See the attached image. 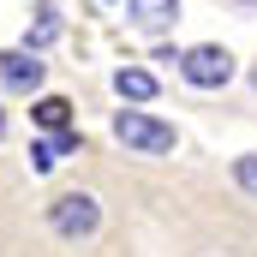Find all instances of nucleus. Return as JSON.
Listing matches in <instances>:
<instances>
[{"label":"nucleus","mask_w":257,"mask_h":257,"mask_svg":"<svg viewBox=\"0 0 257 257\" xmlns=\"http://www.w3.org/2000/svg\"><path fill=\"white\" fill-rule=\"evenodd\" d=\"M114 138L126 144L132 156H168V150L180 144L168 120H156V114H144V102H132V108H120V114H114Z\"/></svg>","instance_id":"nucleus-1"},{"label":"nucleus","mask_w":257,"mask_h":257,"mask_svg":"<svg viewBox=\"0 0 257 257\" xmlns=\"http://www.w3.org/2000/svg\"><path fill=\"white\" fill-rule=\"evenodd\" d=\"M48 227L60 233V239H96V227H102V203L90 192H60L48 203Z\"/></svg>","instance_id":"nucleus-2"},{"label":"nucleus","mask_w":257,"mask_h":257,"mask_svg":"<svg viewBox=\"0 0 257 257\" xmlns=\"http://www.w3.org/2000/svg\"><path fill=\"white\" fill-rule=\"evenodd\" d=\"M48 84V60L36 54V48H0V90H12V96H36Z\"/></svg>","instance_id":"nucleus-3"},{"label":"nucleus","mask_w":257,"mask_h":257,"mask_svg":"<svg viewBox=\"0 0 257 257\" xmlns=\"http://www.w3.org/2000/svg\"><path fill=\"white\" fill-rule=\"evenodd\" d=\"M180 72H186V84H197V90H221L233 78V54L221 42H203L192 54H180Z\"/></svg>","instance_id":"nucleus-4"},{"label":"nucleus","mask_w":257,"mask_h":257,"mask_svg":"<svg viewBox=\"0 0 257 257\" xmlns=\"http://www.w3.org/2000/svg\"><path fill=\"white\" fill-rule=\"evenodd\" d=\"M84 150V138H78V126H60V132H42L36 144H30V174H54L66 156H78Z\"/></svg>","instance_id":"nucleus-5"},{"label":"nucleus","mask_w":257,"mask_h":257,"mask_svg":"<svg viewBox=\"0 0 257 257\" xmlns=\"http://www.w3.org/2000/svg\"><path fill=\"white\" fill-rule=\"evenodd\" d=\"M60 30H66L60 6H54V0H42V6H36V18L24 24V48H36V54H42V48H54V42H60Z\"/></svg>","instance_id":"nucleus-6"},{"label":"nucleus","mask_w":257,"mask_h":257,"mask_svg":"<svg viewBox=\"0 0 257 257\" xmlns=\"http://www.w3.org/2000/svg\"><path fill=\"white\" fill-rule=\"evenodd\" d=\"M156 90H162V84H156L150 66H120V72H114V96H120V102H156Z\"/></svg>","instance_id":"nucleus-7"},{"label":"nucleus","mask_w":257,"mask_h":257,"mask_svg":"<svg viewBox=\"0 0 257 257\" xmlns=\"http://www.w3.org/2000/svg\"><path fill=\"white\" fill-rule=\"evenodd\" d=\"M126 12L138 30H168L180 18V0H126Z\"/></svg>","instance_id":"nucleus-8"},{"label":"nucleus","mask_w":257,"mask_h":257,"mask_svg":"<svg viewBox=\"0 0 257 257\" xmlns=\"http://www.w3.org/2000/svg\"><path fill=\"white\" fill-rule=\"evenodd\" d=\"M30 120H36L42 132H60V126H72V102H66V96H42V90H36Z\"/></svg>","instance_id":"nucleus-9"},{"label":"nucleus","mask_w":257,"mask_h":257,"mask_svg":"<svg viewBox=\"0 0 257 257\" xmlns=\"http://www.w3.org/2000/svg\"><path fill=\"white\" fill-rule=\"evenodd\" d=\"M233 186L257 197V156H239V162H233Z\"/></svg>","instance_id":"nucleus-10"},{"label":"nucleus","mask_w":257,"mask_h":257,"mask_svg":"<svg viewBox=\"0 0 257 257\" xmlns=\"http://www.w3.org/2000/svg\"><path fill=\"white\" fill-rule=\"evenodd\" d=\"M0 144H6V108H0Z\"/></svg>","instance_id":"nucleus-11"},{"label":"nucleus","mask_w":257,"mask_h":257,"mask_svg":"<svg viewBox=\"0 0 257 257\" xmlns=\"http://www.w3.org/2000/svg\"><path fill=\"white\" fill-rule=\"evenodd\" d=\"M251 84H257V66H251Z\"/></svg>","instance_id":"nucleus-12"},{"label":"nucleus","mask_w":257,"mask_h":257,"mask_svg":"<svg viewBox=\"0 0 257 257\" xmlns=\"http://www.w3.org/2000/svg\"><path fill=\"white\" fill-rule=\"evenodd\" d=\"M245 6H257V0H245Z\"/></svg>","instance_id":"nucleus-13"}]
</instances>
